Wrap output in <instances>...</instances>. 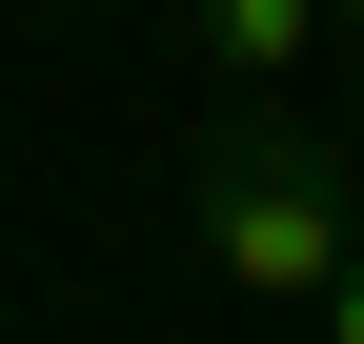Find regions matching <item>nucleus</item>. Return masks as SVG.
<instances>
[{
	"label": "nucleus",
	"instance_id": "1",
	"mask_svg": "<svg viewBox=\"0 0 364 344\" xmlns=\"http://www.w3.org/2000/svg\"><path fill=\"white\" fill-rule=\"evenodd\" d=\"M364 162L344 142H304V122H223V142H203V183H182V243H203V284H243V304H324V284L364 264Z\"/></svg>",
	"mask_w": 364,
	"mask_h": 344
},
{
	"label": "nucleus",
	"instance_id": "2",
	"mask_svg": "<svg viewBox=\"0 0 364 344\" xmlns=\"http://www.w3.org/2000/svg\"><path fill=\"white\" fill-rule=\"evenodd\" d=\"M304 41H324V0H203V61L243 81V102H263V81L304 61Z\"/></svg>",
	"mask_w": 364,
	"mask_h": 344
},
{
	"label": "nucleus",
	"instance_id": "3",
	"mask_svg": "<svg viewBox=\"0 0 364 344\" xmlns=\"http://www.w3.org/2000/svg\"><path fill=\"white\" fill-rule=\"evenodd\" d=\"M324 344H364V264H344V284H324Z\"/></svg>",
	"mask_w": 364,
	"mask_h": 344
},
{
	"label": "nucleus",
	"instance_id": "4",
	"mask_svg": "<svg viewBox=\"0 0 364 344\" xmlns=\"http://www.w3.org/2000/svg\"><path fill=\"white\" fill-rule=\"evenodd\" d=\"M344 41H364V0H344Z\"/></svg>",
	"mask_w": 364,
	"mask_h": 344
}]
</instances>
